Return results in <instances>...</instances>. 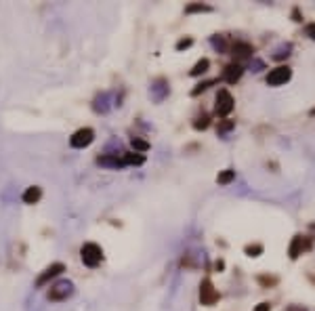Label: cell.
Wrapping results in <instances>:
<instances>
[{
    "label": "cell",
    "instance_id": "7",
    "mask_svg": "<svg viewBox=\"0 0 315 311\" xmlns=\"http://www.w3.org/2000/svg\"><path fill=\"white\" fill-rule=\"evenodd\" d=\"M63 269H65V265L63 263H53L50 267H46L42 274L38 276V280H36V286L40 288V286H44L48 280H53V278H57L59 274H63Z\"/></svg>",
    "mask_w": 315,
    "mask_h": 311
},
{
    "label": "cell",
    "instance_id": "3",
    "mask_svg": "<svg viewBox=\"0 0 315 311\" xmlns=\"http://www.w3.org/2000/svg\"><path fill=\"white\" fill-rule=\"evenodd\" d=\"M93 139H95L93 128H80L72 135V139H69V145L76 147V149H82V147H88L93 143Z\"/></svg>",
    "mask_w": 315,
    "mask_h": 311
},
{
    "label": "cell",
    "instance_id": "12",
    "mask_svg": "<svg viewBox=\"0 0 315 311\" xmlns=\"http://www.w3.org/2000/svg\"><path fill=\"white\" fill-rule=\"evenodd\" d=\"M208 67H210V61L208 59H200V61L194 65V69H191V76H200V74H204V72H208Z\"/></svg>",
    "mask_w": 315,
    "mask_h": 311
},
{
    "label": "cell",
    "instance_id": "17",
    "mask_svg": "<svg viewBox=\"0 0 315 311\" xmlns=\"http://www.w3.org/2000/svg\"><path fill=\"white\" fill-rule=\"evenodd\" d=\"M212 84H215V80H206V82H200V84L194 88V91H191V95L196 97V95H200V93H204L206 88H208V86H212Z\"/></svg>",
    "mask_w": 315,
    "mask_h": 311
},
{
    "label": "cell",
    "instance_id": "22",
    "mask_svg": "<svg viewBox=\"0 0 315 311\" xmlns=\"http://www.w3.org/2000/svg\"><path fill=\"white\" fill-rule=\"evenodd\" d=\"M305 32H307V36H309L311 40H315V23H309L307 27H305Z\"/></svg>",
    "mask_w": 315,
    "mask_h": 311
},
{
    "label": "cell",
    "instance_id": "20",
    "mask_svg": "<svg viewBox=\"0 0 315 311\" xmlns=\"http://www.w3.org/2000/svg\"><path fill=\"white\" fill-rule=\"evenodd\" d=\"M191 44H194V40H191V38H183V40H179V42H177V48H179V51H183V48H187Z\"/></svg>",
    "mask_w": 315,
    "mask_h": 311
},
{
    "label": "cell",
    "instance_id": "4",
    "mask_svg": "<svg viewBox=\"0 0 315 311\" xmlns=\"http://www.w3.org/2000/svg\"><path fill=\"white\" fill-rule=\"evenodd\" d=\"M292 76V69L288 65H278L276 69H271L269 76H267V84L269 86H280V84H286Z\"/></svg>",
    "mask_w": 315,
    "mask_h": 311
},
{
    "label": "cell",
    "instance_id": "24",
    "mask_svg": "<svg viewBox=\"0 0 315 311\" xmlns=\"http://www.w3.org/2000/svg\"><path fill=\"white\" fill-rule=\"evenodd\" d=\"M255 311H269V303H261V305H257Z\"/></svg>",
    "mask_w": 315,
    "mask_h": 311
},
{
    "label": "cell",
    "instance_id": "14",
    "mask_svg": "<svg viewBox=\"0 0 315 311\" xmlns=\"http://www.w3.org/2000/svg\"><path fill=\"white\" fill-rule=\"evenodd\" d=\"M122 162L124 164H143L145 162V158L141 156V154H124V158H122Z\"/></svg>",
    "mask_w": 315,
    "mask_h": 311
},
{
    "label": "cell",
    "instance_id": "2",
    "mask_svg": "<svg viewBox=\"0 0 315 311\" xmlns=\"http://www.w3.org/2000/svg\"><path fill=\"white\" fill-rule=\"evenodd\" d=\"M233 105H236V101H233L231 93L227 91V88H221L219 95H217V105H215L217 114L223 116V118L229 116V114H231V109H233Z\"/></svg>",
    "mask_w": 315,
    "mask_h": 311
},
{
    "label": "cell",
    "instance_id": "1",
    "mask_svg": "<svg viewBox=\"0 0 315 311\" xmlns=\"http://www.w3.org/2000/svg\"><path fill=\"white\" fill-rule=\"evenodd\" d=\"M80 257H82V263L88 265V267H97L101 263V259H103V250H101L97 244L88 242L82 246V250H80Z\"/></svg>",
    "mask_w": 315,
    "mask_h": 311
},
{
    "label": "cell",
    "instance_id": "23",
    "mask_svg": "<svg viewBox=\"0 0 315 311\" xmlns=\"http://www.w3.org/2000/svg\"><path fill=\"white\" fill-rule=\"evenodd\" d=\"M233 126V122H223L221 126H219V133H223V130H229Z\"/></svg>",
    "mask_w": 315,
    "mask_h": 311
},
{
    "label": "cell",
    "instance_id": "5",
    "mask_svg": "<svg viewBox=\"0 0 315 311\" xmlns=\"http://www.w3.org/2000/svg\"><path fill=\"white\" fill-rule=\"evenodd\" d=\"M200 301H202V305H215L217 301H219V293L215 290V286H212V282L206 278V280H202V284H200Z\"/></svg>",
    "mask_w": 315,
    "mask_h": 311
},
{
    "label": "cell",
    "instance_id": "8",
    "mask_svg": "<svg viewBox=\"0 0 315 311\" xmlns=\"http://www.w3.org/2000/svg\"><path fill=\"white\" fill-rule=\"evenodd\" d=\"M311 246V242L307 238H303V236H294L292 238V244H290V248H288V255H290V259H299L305 250H307Z\"/></svg>",
    "mask_w": 315,
    "mask_h": 311
},
{
    "label": "cell",
    "instance_id": "6",
    "mask_svg": "<svg viewBox=\"0 0 315 311\" xmlns=\"http://www.w3.org/2000/svg\"><path fill=\"white\" fill-rule=\"evenodd\" d=\"M72 293H74L72 282H59V284H55L53 288H50L48 299H50V301H63V299H67Z\"/></svg>",
    "mask_w": 315,
    "mask_h": 311
},
{
    "label": "cell",
    "instance_id": "13",
    "mask_svg": "<svg viewBox=\"0 0 315 311\" xmlns=\"http://www.w3.org/2000/svg\"><path fill=\"white\" fill-rule=\"evenodd\" d=\"M99 164H103V166H114V168L124 166V162H122V160L111 158V156H101V158H99Z\"/></svg>",
    "mask_w": 315,
    "mask_h": 311
},
{
    "label": "cell",
    "instance_id": "10",
    "mask_svg": "<svg viewBox=\"0 0 315 311\" xmlns=\"http://www.w3.org/2000/svg\"><path fill=\"white\" fill-rule=\"evenodd\" d=\"M252 53V46L248 44V42H238V44H233V48H231V55H233V59H238V61H242V59H248Z\"/></svg>",
    "mask_w": 315,
    "mask_h": 311
},
{
    "label": "cell",
    "instance_id": "19",
    "mask_svg": "<svg viewBox=\"0 0 315 311\" xmlns=\"http://www.w3.org/2000/svg\"><path fill=\"white\" fill-rule=\"evenodd\" d=\"M261 253H263V246L261 244H255V246H248L246 248V255L248 257H259Z\"/></svg>",
    "mask_w": 315,
    "mask_h": 311
},
{
    "label": "cell",
    "instance_id": "16",
    "mask_svg": "<svg viewBox=\"0 0 315 311\" xmlns=\"http://www.w3.org/2000/svg\"><path fill=\"white\" fill-rule=\"evenodd\" d=\"M130 145H133L137 152H147V149H149V143L143 141V139H137V137L133 139V141H130Z\"/></svg>",
    "mask_w": 315,
    "mask_h": 311
},
{
    "label": "cell",
    "instance_id": "21",
    "mask_svg": "<svg viewBox=\"0 0 315 311\" xmlns=\"http://www.w3.org/2000/svg\"><path fill=\"white\" fill-rule=\"evenodd\" d=\"M194 126H196L198 130H200V128H206V126H208V116H202V118H198V122H196Z\"/></svg>",
    "mask_w": 315,
    "mask_h": 311
},
{
    "label": "cell",
    "instance_id": "18",
    "mask_svg": "<svg viewBox=\"0 0 315 311\" xmlns=\"http://www.w3.org/2000/svg\"><path fill=\"white\" fill-rule=\"evenodd\" d=\"M187 13H202V11H210V6H206V4H189L187 8H185Z\"/></svg>",
    "mask_w": 315,
    "mask_h": 311
},
{
    "label": "cell",
    "instance_id": "9",
    "mask_svg": "<svg viewBox=\"0 0 315 311\" xmlns=\"http://www.w3.org/2000/svg\"><path fill=\"white\" fill-rule=\"evenodd\" d=\"M242 74H244V67L240 63H231V65L225 67V74H223V78H225L229 84H236L238 80L242 78Z\"/></svg>",
    "mask_w": 315,
    "mask_h": 311
},
{
    "label": "cell",
    "instance_id": "11",
    "mask_svg": "<svg viewBox=\"0 0 315 311\" xmlns=\"http://www.w3.org/2000/svg\"><path fill=\"white\" fill-rule=\"evenodd\" d=\"M40 196H42V192H40V187H27L25 189V194H23V202L25 204H36L38 200H40Z\"/></svg>",
    "mask_w": 315,
    "mask_h": 311
},
{
    "label": "cell",
    "instance_id": "15",
    "mask_svg": "<svg viewBox=\"0 0 315 311\" xmlns=\"http://www.w3.org/2000/svg\"><path fill=\"white\" fill-rule=\"evenodd\" d=\"M233 179H236V170H223V173L217 177V181L221 183V185H227V183H231Z\"/></svg>",
    "mask_w": 315,
    "mask_h": 311
}]
</instances>
